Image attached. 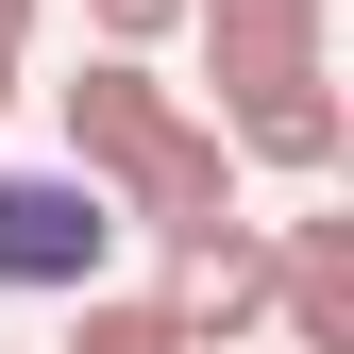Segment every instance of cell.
Instances as JSON below:
<instances>
[{
	"label": "cell",
	"instance_id": "cell-2",
	"mask_svg": "<svg viewBox=\"0 0 354 354\" xmlns=\"http://www.w3.org/2000/svg\"><path fill=\"white\" fill-rule=\"evenodd\" d=\"M169 136H186V102L152 84V51H84V84H68V169H84V186L136 203L169 169Z\"/></svg>",
	"mask_w": 354,
	"mask_h": 354
},
{
	"label": "cell",
	"instance_id": "cell-6",
	"mask_svg": "<svg viewBox=\"0 0 354 354\" xmlns=\"http://www.w3.org/2000/svg\"><path fill=\"white\" fill-rule=\"evenodd\" d=\"M169 321H186V354H236L253 321H270V236H253V219L186 236V270H169Z\"/></svg>",
	"mask_w": 354,
	"mask_h": 354
},
{
	"label": "cell",
	"instance_id": "cell-9",
	"mask_svg": "<svg viewBox=\"0 0 354 354\" xmlns=\"http://www.w3.org/2000/svg\"><path fill=\"white\" fill-rule=\"evenodd\" d=\"M0 51H34V0H0Z\"/></svg>",
	"mask_w": 354,
	"mask_h": 354
},
{
	"label": "cell",
	"instance_id": "cell-7",
	"mask_svg": "<svg viewBox=\"0 0 354 354\" xmlns=\"http://www.w3.org/2000/svg\"><path fill=\"white\" fill-rule=\"evenodd\" d=\"M68 354H186V321H169V287H84Z\"/></svg>",
	"mask_w": 354,
	"mask_h": 354
},
{
	"label": "cell",
	"instance_id": "cell-5",
	"mask_svg": "<svg viewBox=\"0 0 354 354\" xmlns=\"http://www.w3.org/2000/svg\"><path fill=\"white\" fill-rule=\"evenodd\" d=\"M337 136H354V118H337V68L219 102V152H236V169H287V186H321V169H337Z\"/></svg>",
	"mask_w": 354,
	"mask_h": 354
},
{
	"label": "cell",
	"instance_id": "cell-1",
	"mask_svg": "<svg viewBox=\"0 0 354 354\" xmlns=\"http://www.w3.org/2000/svg\"><path fill=\"white\" fill-rule=\"evenodd\" d=\"M118 270V203L84 169H0V287L17 304H84Z\"/></svg>",
	"mask_w": 354,
	"mask_h": 354
},
{
	"label": "cell",
	"instance_id": "cell-10",
	"mask_svg": "<svg viewBox=\"0 0 354 354\" xmlns=\"http://www.w3.org/2000/svg\"><path fill=\"white\" fill-rule=\"evenodd\" d=\"M0 102H17V51H0Z\"/></svg>",
	"mask_w": 354,
	"mask_h": 354
},
{
	"label": "cell",
	"instance_id": "cell-4",
	"mask_svg": "<svg viewBox=\"0 0 354 354\" xmlns=\"http://www.w3.org/2000/svg\"><path fill=\"white\" fill-rule=\"evenodd\" d=\"M270 321H287V354H354V219L337 203L270 236Z\"/></svg>",
	"mask_w": 354,
	"mask_h": 354
},
{
	"label": "cell",
	"instance_id": "cell-3",
	"mask_svg": "<svg viewBox=\"0 0 354 354\" xmlns=\"http://www.w3.org/2000/svg\"><path fill=\"white\" fill-rule=\"evenodd\" d=\"M186 34H203V84H219V102H253V84H304V68H321L337 0H186Z\"/></svg>",
	"mask_w": 354,
	"mask_h": 354
},
{
	"label": "cell",
	"instance_id": "cell-11",
	"mask_svg": "<svg viewBox=\"0 0 354 354\" xmlns=\"http://www.w3.org/2000/svg\"><path fill=\"white\" fill-rule=\"evenodd\" d=\"M236 354H253V337H236Z\"/></svg>",
	"mask_w": 354,
	"mask_h": 354
},
{
	"label": "cell",
	"instance_id": "cell-8",
	"mask_svg": "<svg viewBox=\"0 0 354 354\" xmlns=\"http://www.w3.org/2000/svg\"><path fill=\"white\" fill-rule=\"evenodd\" d=\"M84 34L102 51H152V34H186V0H84Z\"/></svg>",
	"mask_w": 354,
	"mask_h": 354
}]
</instances>
